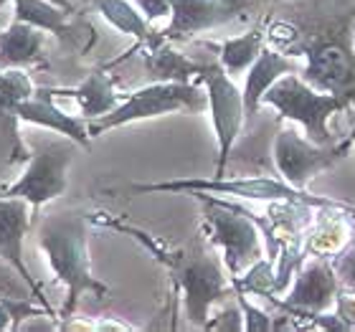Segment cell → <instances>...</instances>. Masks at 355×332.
Wrapping results in <instances>:
<instances>
[{
    "instance_id": "cell-1",
    "label": "cell",
    "mask_w": 355,
    "mask_h": 332,
    "mask_svg": "<svg viewBox=\"0 0 355 332\" xmlns=\"http://www.w3.org/2000/svg\"><path fill=\"white\" fill-rule=\"evenodd\" d=\"M92 221L107 226V229L122 231L127 236H132L135 241H140L171 272L173 292L183 295V307L191 325L206 330L208 320H211V307L234 297V284H231V277H226L223 259H218L214 251L206 249L200 238L191 249H165L157 238L125 221L102 218V216H92Z\"/></svg>"
},
{
    "instance_id": "cell-2",
    "label": "cell",
    "mask_w": 355,
    "mask_h": 332,
    "mask_svg": "<svg viewBox=\"0 0 355 332\" xmlns=\"http://www.w3.org/2000/svg\"><path fill=\"white\" fill-rule=\"evenodd\" d=\"M89 216L79 211H59L41 218L38 246L49 259L56 281L67 287V302L61 307V327L69 325L84 295L99 299L110 295V287L92 274L89 264Z\"/></svg>"
},
{
    "instance_id": "cell-3",
    "label": "cell",
    "mask_w": 355,
    "mask_h": 332,
    "mask_svg": "<svg viewBox=\"0 0 355 332\" xmlns=\"http://www.w3.org/2000/svg\"><path fill=\"white\" fill-rule=\"evenodd\" d=\"M127 193H208V195H229V198H244V200H292V203H307L315 208H345L353 211L355 223V206L345 200L322 198L312 195L307 191H300L287 180L277 177H180V180H165V183H132L125 188Z\"/></svg>"
},
{
    "instance_id": "cell-4",
    "label": "cell",
    "mask_w": 355,
    "mask_h": 332,
    "mask_svg": "<svg viewBox=\"0 0 355 332\" xmlns=\"http://www.w3.org/2000/svg\"><path fill=\"white\" fill-rule=\"evenodd\" d=\"M206 110L208 91H203L196 82H153L127 94L117 110L107 112L96 119H89L87 127L92 137H99V134L110 132L114 127L130 125V122H142V119L175 114V112L200 114Z\"/></svg>"
},
{
    "instance_id": "cell-5",
    "label": "cell",
    "mask_w": 355,
    "mask_h": 332,
    "mask_svg": "<svg viewBox=\"0 0 355 332\" xmlns=\"http://www.w3.org/2000/svg\"><path fill=\"white\" fill-rule=\"evenodd\" d=\"M203 203V218L208 223V238L211 244L221 249L223 266L229 277L244 274L252 264L264 259V241L261 229L246 216L244 206H236L231 200L216 198L208 193H193Z\"/></svg>"
},
{
    "instance_id": "cell-6",
    "label": "cell",
    "mask_w": 355,
    "mask_h": 332,
    "mask_svg": "<svg viewBox=\"0 0 355 332\" xmlns=\"http://www.w3.org/2000/svg\"><path fill=\"white\" fill-rule=\"evenodd\" d=\"M261 104L274 107L279 112V119L300 122L304 127V134L312 142H318V145H333V134L327 130V119L350 107L348 99L312 87L300 74H287L282 76L279 82H274L272 87L266 89Z\"/></svg>"
},
{
    "instance_id": "cell-7",
    "label": "cell",
    "mask_w": 355,
    "mask_h": 332,
    "mask_svg": "<svg viewBox=\"0 0 355 332\" xmlns=\"http://www.w3.org/2000/svg\"><path fill=\"white\" fill-rule=\"evenodd\" d=\"M76 148L79 145L69 137L59 142L36 145V150H31L28 165L18 175V180L6 185L0 193L10 195V198H26L33 208V216H36L46 203H51L67 193L69 165L74 163Z\"/></svg>"
},
{
    "instance_id": "cell-8",
    "label": "cell",
    "mask_w": 355,
    "mask_h": 332,
    "mask_svg": "<svg viewBox=\"0 0 355 332\" xmlns=\"http://www.w3.org/2000/svg\"><path fill=\"white\" fill-rule=\"evenodd\" d=\"M198 82L208 91V112H211L216 142H218L216 177H223L226 175V168H229L234 145H236V137L241 134V127H244L246 119L244 91L226 74V69L218 64V59L200 61Z\"/></svg>"
},
{
    "instance_id": "cell-9",
    "label": "cell",
    "mask_w": 355,
    "mask_h": 332,
    "mask_svg": "<svg viewBox=\"0 0 355 332\" xmlns=\"http://www.w3.org/2000/svg\"><path fill=\"white\" fill-rule=\"evenodd\" d=\"M353 148V137H345L333 145H318L310 137H302L297 130H282L274 140V165L279 170L282 180L307 191L312 177L338 165Z\"/></svg>"
},
{
    "instance_id": "cell-10",
    "label": "cell",
    "mask_w": 355,
    "mask_h": 332,
    "mask_svg": "<svg viewBox=\"0 0 355 332\" xmlns=\"http://www.w3.org/2000/svg\"><path fill=\"white\" fill-rule=\"evenodd\" d=\"M257 0H171V23L160 30L165 41H188L252 10Z\"/></svg>"
},
{
    "instance_id": "cell-11",
    "label": "cell",
    "mask_w": 355,
    "mask_h": 332,
    "mask_svg": "<svg viewBox=\"0 0 355 332\" xmlns=\"http://www.w3.org/2000/svg\"><path fill=\"white\" fill-rule=\"evenodd\" d=\"M340 292V277L335 266L327 259L315 256L312 261L300 266L295 279V287L287 295V299H277L274 292H266L264 299L284 310L292 312H330L335 307V297Z\"/></svg>"
},
{
    "instance_id": "cell-12",
    "label": "cell",
    "mask_w": 355,
    "mask_h": 332,
    "mask_svg": "<svg viewBox=\"0 0 355 332\" xmlns=\"http://www.w3.org/2000/svg\"><path fill=\"white\" fill-rule=\"evenodd\" d=\"M302 79L355 104V51H350L343 41H322L312 46Z\"/></svg>"
},
{
    "instance_id": "cell-13",
    "label": "cell",
    "mask_w": 355,
    "mask_h": 332,
    "mask_svg": "<svg viewBox=\"0 0 355 332\" xmlns=\"http://www.w3.org/2000/svg\"><path fill=\"white\" fill-rule=\"evenodd\" d=\"M31 223H33V208H31L28 200L10 198V195L0 193V256L6 259L8 264H13L21 272L23 279L28 281L33 299L51 310V304L46 302L44 289L33 279V274H31L28 264L23 259V241H26V234L31 231Z\"/></svg>"
},
{
    "instance_id": "cell-14",
    "label": "cell",
    "mask_w": 355,
    "mask_h": 332,
    "mask_svg": "<svg viewBox=\"0 0 355 332\" xmlns=\"http://www.w3.org/2000/svg\"><path fill=\"white\" fill-rule=\"evenodd\" d=\"M53 94H56L53 89L36 87V91H33L28 99L18 102L21 122L44 127V130H53V132H59V134H64V137H69V140H74L79 148H89L92 134H89L87 119L71 117V114H67L64 110H59L56 102H53Z\"/></svg>"
},
{
    "instance_id": "cell-15",
    "label": "cell",
    "mask_w": 355,
    "mask_h": 332,
    "mask_svg": "<svg viewBox=\"0 0 355 332\" xmlns=\"http://www.w3.org/2000/svg\"><path fill=\"white\" fill-rule=\"evenodd\" d=\"M350 218L353 211L345 208H315V218L302 238V256L330 259L340 254L355 231V223H350Z\"/></svg>"
},
{
    "instance_id": "cell-16",
    "label": "cell",
    "mask_w": 355,
    "mask_h": 332,
    "mask_svg": "<svg viewBox=\"0 0 355 332\" xmlns=\"http://www.w3.org/2000/svg\"><path fill=\"white\" fill-rule=\"evenodd\" d=\"M287 74H300V64L297 59H289L284 53H279L277 49H261L259 59L254 61L249 71H246V82H244V107H246V117L249 114H257L261 99H264L266 89L272 87L274 82H279L282 76Z\"/></svg>"
},
{
    "instance_id": "cell-17",
    "label": "cell",
    "mask_w": 355,
    "mask_h": 332,
    "mask_svg": "<svg viewBox=\"0 0 355 332\" xmlns=\"http://www.w3.org/2000/svg\"><path fill=\"white\" fill-rule=\"evenodd\" d=\"M46 30L31 23L13 21L6 30H0V67L3 69H28L44 61Z\"/></svg>"
},
{
    "instance_id": "cell-18",
    "label": "cell",
    "mask_w": 355,
    "mask_h": 332,
    "mask_svg": "<svg viewBox=\"0 0 355 332\" xmlns=\"http://www.w3.org/2000/svg\"><path fill=\"white\" fill-rule=\"evenodd\" d=\"M56 94H64V96L76 99L84 119L102 117V114L117 110L119 104L125 102V96L114 89L110 74H107L104 69H94V71H92V74H89L87 79L74 89H56Z\"/></svg>"
},
{
    "instance_id": "cell-19",
    "label": "cell",
    "mask_w": 355,
    "mask_h": 332,
    "mask_svg": "<svg viewBox=\"0 0 355 332\" xmlns=\"http://www.w3.org/2000/svg\"><path fill=\"white\" fill-rule=\"evenodd\" d=\"M96 10L119 33H127V36H132L137 41L135 51L137 49H155V46H160L165 41L160 36V30L150 28V21L142 15L140 8L130 3V0H96Z\"/></svg>"
},
{
    "instance_id": "cell-20",
    "label": "cell",
    "mask_w": 355,
    "mask_h": 332,
    "mask_svg": "<svg viewBox=\"0 0 355 332\" xmlns=\"http://www.w3.org/2000/svg\"><path fill=\"white\" fill-rule=\"evenodd\" d=\"M18 96L0 89V170L13 168L18 163H28L31 150L23 140L21 114H18Z\"/></svg>"
},
{
    "instance_id": "cell-21",
    "label": "cell",
    "mask_w": 355,
    "mask_h": 332,
    "mask_svg": "<svg viewBox=\"0 0 355 332\" xmlns=\"http://www.w3.org/2000/svg\"><path fill=\"white\" fill-rule=\"evenodd\" d=\"M142 64L153 82H191L193 74H200V61L175 51L171 41H163L155 49H145Z\"/></svg>"
},
{
    "instance_id": "cell-22",
    "label": "cell",
    "mask_w": 355,
    "mask_h": 332,
    "mask_svg": "<svg viewBox=\"0 0 355 332\" xmlns=\"http://www.w3.org/2000/svg\"><path fill=\"white\" fill-rule=\"evenodd\" d=\"M264 38H266L264 28H252L236 38H226L221 44H206V46L211 51H216V59L226 69V74L236 76L249 71V67L259 59L261 49H264Z\"/></svg>"
},
{
    "instance_id": "cell-23",
    "label": "cell",
    "mask_w": 355,
    "mask_h": 332,
    "mask_svg": "<svg viewBox=\"0 0 355 332\" xmlns=\"http://www.w3.org/2000/svg\"><path fill=\"white\" fill-rule=\"evenodd\" d=\"M13 21L31 23L59 38L69 36V8L49 0H13Z\"/></svg>"
},
{
    "instance_id": "cell-24",
    "label": "cell",
    "mask_w": 355,
    "mask_h": 332,
    "mask_svg": "<svg viewBox=\"0 0 355 332\" xmlns=\"http://www.w3.org/2000/svg\"><path fill=\"white\" fill-rule=\"evenodd\" d=\"M234 299L239 302L241 312H244V330L246 332H269L274 330V320L269 317V312L259 310V307H254L249 299H246V292L234 287Z\"/></svg>"
},
{
    "instance_id": "cell-25",
    "label": "cell",
    "mask_w": 355,
    "mask_h": 332,
    "mask_svg": "<svg viewBox=\"0 0 355 332\" xmlns=\"http://www.w3.org/2000/svg\"><path fill=\"white\" fill-rule=\"evenodd\" d=\"M0 297H33L28 281L23 279L21 272L13 264H8L6 259L0 256Z\"/></svg>"
},
{
    "instance_id": "cell-26",
    "label": "cell",
    "mask_w": 355,
    "mask_h": 332,
    "mask_svg": "<svg viewBox=\"0 0 355 332\" xmlns=\"http://www.w3.org/2000/svg\"><path fill=\"white\" fill-rule=\"evenodd\" d=\"M206 330H244V312H241L239 302L226 304V310L218 317L208 320Z\"/></svg>"
},
{
    "instance_id": "cell-27",
    "label": "cell",
    "mask_w": 355,
    "mask_h": 332,
    "mask_svg": "<svg viewBox=\"0 0 355 332\" xmlns=\"http://www.w3.org/2000/svg\"><path fill=\"white\" fill-rule=\"evenodd\" d=\"M335 315L343 320V325L348 330H355V292L340 289L335 297Z\"/></svg>"
},
{
    "instance_id": "cell-28",
    "label": "cell",
    "mask_w": 355,
    "mask_h": 332,
    "mask_svg": "<svg viewBox=\"0 0 355 332\" xmlns=\"http://www.w3.org/2000/svg\"><path fill=\"white\" fill-rule=\"evenodd\" d=\"M333 266L345 287H355V246H350L348 251H340V256L335 259Z\"/></svg>"
},
{
    "instance_id": "cell-29",
    "label": "cell",
    "mask_w": 355,
    "mask_h": 332,
    "mask_svg": "<svg viewBox=\"0 0 355 332\" xmlns=\"http://www.w3.org/2000/svg\"><path fill=\"white\" fill-rule=\"evenodd\" d=\"M135 6L140 8L148 21H157V18L171 15V0H135Z\"/></svg>"
},
{
    "instance_id": "cell-30",
    "label": "cell",
    "mask_w": 355,
    "mask_h": 332,
    "mask_svg": "<svg viewBox=\"0 0 355 332\" xmlns=\"http://www.w3.org/2000/svg\"><path fill=\"white\" fill-rule=\"evenodd\" d=\"M82 327H92V330H132L130 325H119V322H112V320H104L99 325H82Z\"/></svg>"
},
{
    "instance_id": "cell-31",
    "label": "cell",
    "mask_w": 355,
    "mask_h": 332,
    "mask_svg": "<svg viewBox=\"0 0 355 332\" xmlns=\"http://www.w3.org/2000/svg\"><path fill=\"white\" fill-rule=\"evenodd\" d=\"M0 89H8V69L0 67Z\"/></svg>"
},
{
    "instance_id": "cell-32",
    "label": "cell",
    "mask_w": 355,
    "mask_h": 332,
    "mask_svg": "<svg viewBox=\"0 0 355 332\" xmlns=\"http://www.w3.org/2000/svg\"><path fill=\"white\" fill-rule=\"evenodd\" d=\"M350 137H353V142H355V122H353V130H350Z\"/></svg>"
},
{
    "instance_id": "cell-33",
    "label": "cell",
    "mask_w": 355,
    "mask_h": 332,
    "mask_svg": "<svg viewBox=\"0 0 355 332\" xmlns=\"http://www.w3.org/2000/svg\"><path fill=\"white\" fill-rule=\"evenodd\" d=\"M56 3H59V6H67V8H69V3H67V0H56Z\"/></svg>"
},
{
    "instance_id": "cell-34",
    "label": "cell",
    "mask_w": 355,
    "mask_h": 332,
    "mask_svg": "<svg viewBox=\"0 0 355 332\" xmlns=\"http://www.w3.org/2000/svg\"><path fill=\"white\" fill-rule=\"evenodd\" d=\"M6 3H8V0H0V6H6Z\"/></svg>"
}]
</instances>
